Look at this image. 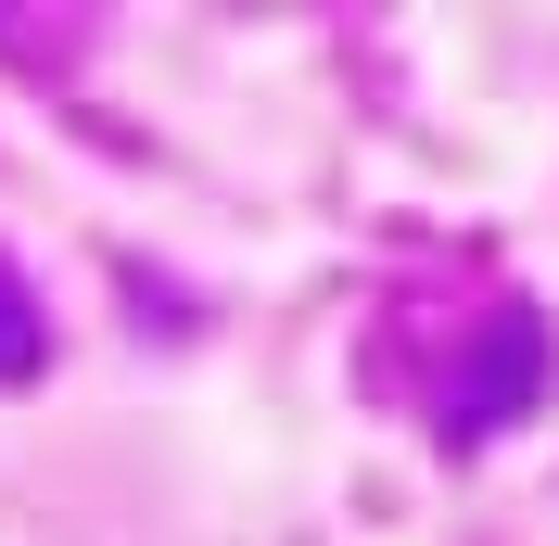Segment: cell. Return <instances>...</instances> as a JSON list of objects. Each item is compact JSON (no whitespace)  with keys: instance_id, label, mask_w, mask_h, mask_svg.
I'll use <instances>...</instances> for the list:
<instances>
[{"instance_id":"obj_1","label":"cell","mask_w":559,"mask_h":546,"mask_svg":"<svg viewBox=\"0 0 559 546\" xmlns=\"http://www.w3.org/2000/svg\"><path fill=\"white\" fill-rule=\"evenodd\" d=\"M38 369V306H26V280L0 268V381H26Z\"/></svg>"}]
</instances>
